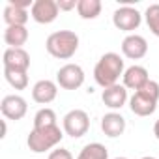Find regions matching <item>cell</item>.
Listing matches in <instances>:
<instances>
[{
	"instance_id": "obj_1",
	"label": "cell",
	"mask_w": 159,
	"mask_h": 159,
	"mask_svg": "<svg viewBox=\"0 0 159 159\" xmlns=\"http://www.w3.org/2000/svg\"><path fill=\"white\" fill-rule=\"evenodd\" d=\"M124 58L118 52H105L94 67V81L105 90L109 86L118 84L120 77H124Z\"/></svg>"
},
{
	"instance_id": "obj_2",
	"label": "cell",
	"mask_w": 159,
	"mask_h": 159,
	"mask_svg": "<svg viewBox=\"0 0 159 159\" xmlns=\"http://www.w3.org/2000/svg\"><path fill=\"white\" fill-rule=\"evenodd\" d=\"M45 49L51 56L58 60H69L79 49V36L73 30L52 32L45 41Z\"/></svg>"
},
{
	"instance_id": "obj_3",
	"label": "cell",
	"mask_w": 159,
	"mask_h": 159,
	"mask_svg": "<svg viewBox=\"0 0 159 159\" xmlns=\"http://www.w3.org/2000/svg\"><path fill=\"white\" fill-rule=\"evenodd\" d=\"M64 139V129H60L58 125H51V127H41V129H34L28 133L26 144L30 148V152L34 153H45L52 148H56Z\"/></svg>"
},
{
	"instance_id": "obj_4",
	"label": "cell",
	"mask_w": 159,
	"mask_h": 159,
	"mask_svg": "<svg viewBox=\"0 0 159 159\" xmlns=\"http://www.w3.org/2000/svg\"><path fill=\"white\" fill-rule=\"evenodd\" d=\"M62 127H64V133L69 135L71 139H81L90 129V116L83 109H73L64 116Z\"/></svg>"
},
{
	"instance_id": "obj_5",
	"label": "cell",
	"mask_w": 159,
	"mask_h": 159,
	"mask_svg": "<svg viewBox=\"0 0 159 159\" xmlns=\"http://www.w3.org/2000/svg\"><path fill=\"white\" fill-rule=\"evenodd\" d=\"M56 84L64 90H77L84 84V69L79 64H66L56 73Z\"/></svg>"
},
{
	"instance_id": "obj_6",
	"label": "cell",
	"mask_w": 159,
	"mask_h": 159,
	"mask_svg": "<svg viewBox=\"0 0 159 159\" xmlns=\"http://www.w3.org/2000/svg\"><path fill=\"white\" fill-rule=\"evenodd\" d=\"M142 13L133 6H120L112 13V25L122 32H133L140 26Z\"/></svg>"
},
{
	"instance_id": "obj_7",
	"label": "cell",
	"mask_w": 159,
	"mask_h": 159,
	"mask_svg": "<svg viewBox=\"0 0 159 159\" xmlns=\"http://www.w3.org/2000/svg\"><path fill=\"white\" fill-rule=\"evenodd\" d=\"M60 13L56 0H34V6L30 8V17L38 25H51L56 21Z\"/></svg>"
},
{
	"instance_id": "obj_8",
	"label": "cell",
	"mask_w": 159,
	"mask_h": 159,
	"mask_svg": "<svg viewBox=\"0 0 159 159\" xmlns=\"http://www.w3.org/2000/svg\"><path fill=\"white\" fill-rule=\"evenodd\" d=\"M26 111H28V105H26V99L23 96H17V94H11V96H6L0 103V112L6 120H23L26 116Z\"/></svg>"
},
{
	"instance_id": "obj_9",
	"label": "cell",
	"mask_w": 159,
	"mask_h": 159,
	"mask_svg": "<svg viewBox=\"0 0 159 159\" xmlns=\"http://www.w3.org/2000/svg\"><path fill=\"white\" fill-rule=\"evenodd\" d=\"M148 52V41L139 34H129L122 41V54L129 60H140Z\"/></svg>"
},
{
	"instance_id": "obj_10",
	"label": "cell",
	"mask_w": 159,
	"mask_h": 159,
	"mask_svg": "<svg viewBox=\"0 0 159 159\" xmlns=\"http://www.w3.org/2000/svg\"><path fill=\"white\" fill-rule=\"evenodd\" d=\"M58 96V84L49 79H41L32 86V99L39 105H49Z\"/></svg>"
},
{
	"instance_id": "obj_11",
	"label": "cell",
	"mask_w": 159,
	"mask_h": 159,
	"mask_svg": "<svg viewBox=\"0 0 159 159\" xmlns=\"http://www.w3.org/2000/svg\"><path fill=\"white\" fill-rule=\"evenodd\" d=\"M122 81H124V86L127 90H135L139 92L148 81H150V75H148V69L144 66H129L125 71H124V77H122Z\"/></svg>"
},
{
	"instance_id": "obj_12",
	"label": "cell",
	"mask_w": 159,
	"mask_h": 159,
	"mask_svg": "<svg viewBox=\"0 0 159 159\" xmlns=\"http://www.w3.org/2000/svg\"><path fill=\"white\" fill-rule=\"evenodd\" d=\"M4 69H17V71H28L30 67V54L25 49H6L2 56Z\"/></svg>"
},
{
	"instance_id": "obj_13",
	"label": "cell",
	"mask_w": 159,
	"mask_h": 159,
	"mask_svg": "<svg viewBox=\"0 0 159 159\" xmlns=\"http://www.w3.org/2000/svg\"><path fill=\"white\" fill-rule=\"evenodd\" d=\"M127 88L124 84H114V86H109L103 90L101 94V101L105 103V107L112 109V111H118L122 109L125 103H127Z\"/></svg>"
},
{
	"instance_id": "obj_14",
	"label": "cell",
	"mask_w": 159,
	"mask_h": 159,
	"mask_svg": "<svg viewBox=\"0 0 159 159\" xmlns=\"http://www.w3.org/2000/svg\"><path fill=\"white\" fill-rule=\"evenodd\" d=\"M129 109H131L133 114L144 118V116H150V114L155 112L157 101L152 99V98H148V96L142 94V92H135V94L129 98Z\"/></svg>"
},
{
	"instance_id": "obj_15",
	"label": "cell",
	"mask_w": 159,
	"mask_h": 159,
	"mask_svg": "<svg viewBox=\"0 0 159 159\" xmlns=\"http://www.w3.org/2000/svg\"><path fill=\"white\" fill-rule=\"evenodd\" d=\"M101 131L111 137V139H116L120 135H124L125 131V118L120 114V112H107L103 118H101Z\"/></svg>"
},
{
	"instance_id": "obj_16",
	"label": "cell",
	"mask_w": 159,
	"mask_h": 159,
	"mask_svg": "<svg viewBox=\"0 0 159 159\" xmlns=\"http://www.w3.org/2000/svg\"><path fill=\"white\" fill-rule=\"evenodd\" d=\"M4 41L6 45H10V49H23V45L28 41V28L26 26H6Z\"/></svg>"
},
{
	"instance_id": "obj_17",
	"label": "cell",
	"mask_w": 159,
	"mask_h": 159,
	"mask_svg": "<svg viewBox=\"0 0 159 159\" xmlns=\"http://www.w3.org/2000/svg\"><path fill=\"white\" fill-rule=\"evenodd\" d=\"M28 19H30L28 10L6 4V8H4V23L8 26H26Z\"/></svg>"
},
{
	"instance_id": "obj_18",
	"label": "cell",
	"mask_w": 159,
	"mask_h": 159,
	"mask_svg": "<svg viewBox=\"0 0 159 159\" xmlns=\"http://www.w3.org/2000/svg\"><path fill=\"white\" fill-rule=\"evenodd\" d=\"M101 8L103 4L99 2V0H79V4H77V13L81 19H96L99 17L101 13Z\"/></svg>"
},
{
	"instance_id": "obj_19",
	"label": "cell",
	"mask_w": 159,
	"mask_h": 159,
	"mask_svg": "<svg viewBox=\"0 0 159 159\" xmlns=\"http://www.w3.org/2000/svg\"><path fill=\"white\" fill-rule=\"evenodd\" d=\"M77 159H109V150L101 142H90L79 152Z\"/></svg>"
},
{
	"instance_id": "obj_20",
	"label": "cell",
	"mask_w": 159,
	"mask_h": 159,
	"mask_svg": "<svg viewBox=\"0 0 159 159\" xmlns=\"http://www.w3.org/2000/svg\"><path fill=\"white\" fill-rule=\"evenodd\" d=\"M51 125H58L56 124V112L49 107H43L36 112L34 116V129H41V127H51Z\"/></svg>"
},
{
	"instance_id": "obj_21",
	"label": "cell",
	"mask_w": 159,
	"mask_h": 159,
	"mask_svg": "<svg viewBox=\"0 0 159 159\" xmlns=\"http://www.w3.org/2000/svg\"><path fill=\"white\" fill-rule=\"evenodd\" d=\"M4 77L10 83L11 88L15 90H25L28 86V75L26 71H17V69H4Z\"/></svg>"
},
{
	"instance_id": "obj_22",
	"label": "cell",
	"mask_w": 159,
	"mask_h": 159,
	"mask_svg": "<svg viewBox=\"0 0 159 159\" xmlns=\"http://www.w3.org/2000/svg\"><path fill=\"white\" fill-rule=\"evenodd\" d=\"M144 19H146L150 32L155 38H159V4H150L144 11Z\"/></svg>"
},
{
	"instance_id": "obj_23",
	"label": "cell",
	"mask_w": 159,
	"mask_h": 159,
	"mask_svg": "<svg viewBox=\"0 0 159 159\" xmlns=\"http://www.w3.org/2000/svg\"><path fill=\"white\" fill-rule=\"evenodd\" d=\"M139 92H142V94H146L148 98H152V99H155V101H159V83H155V81H150L139 90Z\"/></svg>"
},
{
	"instance_id": "obj_24",
	"label": "cell",
	"mask_w": 159,
	"mask_h": 159,
	"mask_svg": "<svg viewBox=\"0 0 159 159\" xmlns=\"http://www.w3.org/2000/svg\"><path fill=\"white\" fill-rule=\"evenodd\" d=\"M47 159H73V155H71V152L66 150V148H56V150H52V152L49 153Z\"/></svg>"
},
{
	"instance_id": "obj_25",
	"label": "cell",
	"mask_w": 159,
	"mask_h": 159,
	"mask_svg": "<svg viewBox=\"0 0 159 159\" xmlns=\"http://www.w3.org/2000/svg\"><path fill=\"white\" fill-rule=\"evenodd\" d=\"M56 2H58L60 11H71V10H77L79 0H56Z\"/></svg>"
},
{
	"instance_id": "obj_26",
	"label": "cell",
	"mask_w": 159,
	"mask_h": 159,
	"mask_svg": "<svg viewBox=\"0 0 159 159\" xmlns=\"http://www.w3.org/2000/svg\"><path fill=\"white\" fill-rule=\"evenodd\" d=\"M8 4H11V6H17V8H23V10H26L28 6H30V8L34 6V2H32V0H8Z\"/></svg>"
},
{
	"instance_id": "obj_27",
	"label": "cell",
	"mask_w": 159,
	"mask_h": 159,
	"mask_svg": "<svg viewBox=\"0 0 159 159\" xmlns=\"http://www.w3.org/2000/svg\"><path fill=\"white\" fill-rule=\"evenodd\" d=\"M153 135H155V139L159 140V120L153 124Z\"/></svg>"
},
{
	"instance_id": "obj_28",
	"label": "cell",
	"mask_w": 159,
	"mask_h": 159,
	"mask_svg": "<svg viewBox=\"0 0 159 159\" xmlns=\"http://www.w3.org/2000/svg\"><path fill=\"white\" fill-rule=\"evenodd\" d=\"M6 133H8V125H6V120H2V135H0V137H6Z\"/></svg>"
},
{
	"instance_id": "obj_29",
	"label": "cell",
	"mask_w": 159,
	"mask_h": 159,
	"mask_svg": "<svg viewBox=\"0 0 159 159\" xmlns=\"http://www.w3.org/2000/svg\"><path fill=\"white\" fill-rule=\"evenodd\" d=\"M142 159H155V157H150V155H146V157H142Z\"/></svg>"
},
{
	"instance_id": "obj_30",
	"label": "cell",
	"mask_w": 159,
	"mask_h": 159,
	"mask_svg": "<svg viewBox=\"0 0 159 159\" xmlns=\"http://www.w3.org/2000/svg\"><path fill=\"white\" fill-rule=\"evenodd\" d=\"M114 159H127V157H114Z\"/></svg>"
},
{
	"instance_id": "obj_31",
	"label": "cell",
	"mask_w": 159,
	"mask_h": 159,
	"mask_svg": "<svg viewBox=\"0 0 159 159\" xmlns=\"http://www.w3.org/2000/svg\"><path fill=\"white\" fill-rule=\"evenodd\" d=\"M157 120H159V118H157Z\"/></svg>"
}]
</instances>
